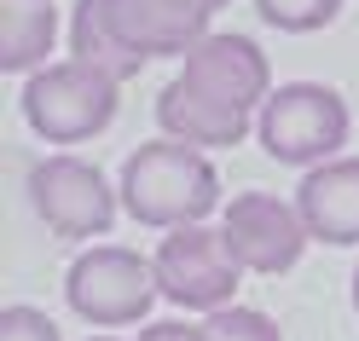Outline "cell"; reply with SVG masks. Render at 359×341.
<instances>
[{
	"label": "cell",
	"mask_w": 359,
	"mask_h": 341,
	"mask_svg": "<svg viewBox=\"0 0 359 341\" xmlns=\"http://www.w3.org/2000/svg\"><path fill=\"white\" fill-rule=\"evenodd\" d=\"M296 209L313 243L353 249L359 243V156H330V162L307 168L296 186Z\"/></svg>",
	"instance_id": "30bf717a"
},
{
	"label": "cell",
	"mask_w": 359,
	"mask_h": 341,
	"mask_svg": "<svg viewBox=\"0 0 359 341\" xmlns=\"http://www.w3.org/2000/svg\"><path fill=\"white\" fill-rule=\"evenodd\" d=\"M53 41H58V6L53 0H0V70L6 76L47 70Z\"/></svg>",
	"instance_id": "7c38bea8"
},
{
	"label": "cell",
	"mask_w": 359,
	"mask_h": 341,
	"mask_svg": "<svg viewBox=\"0 0 359 341\" xmlns=\"http://www.w3.org/2000/svg\"><path fill=\"white\" fill-rule=\"evenodd\" d=\"M156 289H163V301L186 307V312H220L232 307L238 295V278L243 266L232 260L226 237H220V225H180V232H168L163 243H156Z\"/></svg>",
	"instance_id": "8992f818"
},
{
	"label": "cell",
	"mask_w": 359,
	"mask_h": 341,
	"mask_svg": "<svg viewBox=\"0 0 359 341\" xmlns=\"http://www.w3.org/2000/svg\"><path fill=\"white\" fill-rule=\"evenodd\" d=\"M203 324H209V335H215V341H284V330L273 324V318H266L261 307H243V301L209 312Z\"/></svg>",
	"instance_id": "9a60e30c"
},
{
	"label": "cell",
	"mask_w": 359,
	"mask_h": 341,
	"mask_svg": "<svg viewBox=\"0 0 359 341\" xmlns=\"http://www.w3.org/2000/svg\"><path fill=\"white\" fill-rule=\"evenodd\" d=\"M116 41L133 58H186L209 35V18L186 0H99Z\"/></svg>",
	"instance_id": "9c48e42d"
},
{
	"label": "cell",
	"mask_w": 359,
	"mask_h": 341,
	"mask_svg": "<svg viewBox=\"0 0 359 341\" xmlns=\"http://www.w3.org/2000/svg\"><path fill=\"white\" fill-rule=\"evenodd\" d=\"M156 127H163V139H180L191 151H226V145H243L255 133L250 116H226V110L191 99L180 81H168L156 93Z\"/></svg>",
	"instance_id": "8fae6325"
},
{
	"label": "cell",
	"mask_w": 359,
	"mask_h": 341,
	"mask_svg": "<svg viewBox=\"0 0 359 341\" xmlns=\"http://www.w3.org/2000/svg\"><path fill=\"white\" fill-rule=\"evenodd\" d=\"M255 12L284 35H313L342 18V0H255Z\"/></svg>",
	"instance_id": "5bb4252c"
},
{
	"label": "cell",
	"mask_w": 359,
	"mask_h": 341,
	"mask_svg": "<svg viewBox=\"0 0 359 341\" xmlns=\"http://www.w3.org/2000/svg\"><path fill=\"white\" fill-rule=\"evenodd\" d=\"M29 202H35V214L53 237L87 243V237H104L116 225L122 191L104 179L99 162H87L76 151H53L29 168Z\"/></svg>",
	"instance_id": "5b68a950"
},
{
	"label": "cell",
	"mask_w": 359,
	"mask_h": 341,
	"mask_svg": "<svg viewBox=\"0 0 359 341\" xmlns=\"http://www.w3.org/2000/svg\"><path fill=\"white\" fill-rule=\"evenodd\" d=\"M348 104L336 87L325 81H284L273 87V99L255 116V139L261 151L284 168H319L330 156H342L348 145Z\"/></svg>",
	"instance_id": "3957f363"
},
{
	"label": "cell",
	"mask_w": 359,
	"mask_h": 341,
	"mask_svg": "<svg viewBox=\"0 0 359 341\" xmlns=\"http://www.w3.org/2000/svg\"><path fill=\"white\" fill-rule=\"evenodd\" d=\"M174 81L186 87L191 99L226 110V116H250V122L261 116V104L273 99V64H266V53L250 35H215L209 29L186 58H180Z\"/></svg>",
	"instance_id": "52a82bcc"
},
{
	"label": "cell",
	"mask_w": 359,
	"mask_h": 341,
	"mask_svg": "<svg viewBox=\"0 0 359 341\" xmlns=\"http://www.w3.org/2000/svg\"><path fill=\"white\" fill-rule=\"evenodd\" d=\"M353 312H359V266H353Z\"/></svg>",
	"instance_id": "d6986e66"
},
{
	"label": "cell",
	"mask_w": 359,
	"mask_h": 341,
	"mask_svg": "<svg viewBox=\"0 0 359 341\" xmlns=\"http://www.w3.org/2000/svg\"><path fill=\"white\" fill-rule=\"evenodd\" d=\"M116 93L122 81L81 58H53L47 70L24 76V122L47 145H87L116 122Z\"/></svg>",
	"instance_id": "7a4b0ae2"
},
{
	"label": "cell",
	"mask_w": 359,
	"mask_h": 341,
	"mask_svg": "<svg viewBox=\"0 0 359 341\" xmlns=\"http://www.w3.org/2000/svg\"><path fill=\"white\" fill-rule=\"evenodd\" d=\"M133 341H215L209 324H180V318H163V324H145Z\"/></svg>",
	"instance_id": "e0dca14e"
},
{
	"label": "cell",
	"mask_w": 359,
	"mask_h": 341,
	"mask_svg": "<svg viewBox=\"0 0 359 341\" xmlns=\"http://www.w3.org/2000/svg\"><path fill=\"white\" fill-rule=\"evenodd\" d=\"M186 6H197V12H203V18H215L220 6H232V0H186Z\"/></svg>",
	"instance_id": "ac0fdd59"
},
{
	"label": "cell",
	"mask_w": 359,
	"mask_h": 341,
	"mask_svg": "<svg viewBox=\"0 0 359 341\" xmlns=\"http://www.w3.org/2000/svg\"><path fill=\"white\" fill-rule=\"evenodd\" d=\"M0 341H64V335L41 307L12 301V307H0Z\"/></svg>",
	"instance_id": "2e32d148"
},
{
	"label": "cell",
	"mask_w": 359,
	"mask_h": 341,
	"mask_svg": "<svg viewBox=\"0 0 359 341\" xmlns=\"http://www.w3.org/2000/svg\"><path fill=\"white\" fill-rule=\"evenodd\" d=\"M87 341H122V335H87Z\"/></svg>",
	"instance_id": "ffe728a7"
},
{
	"label": "cell",
	"mask_w": 359,
	"mask_h": 341,
	"mask_svg": "<svg viewBox=\"0 0 359 341\" xmlns=\"http://www.w3.org/2000/svg\"><path fill=\"white\" fill-rule=\"evenodd\" d=\"M122 209L151 225V232H180V225H203L220 214V174L203 151L180 145V139H151L140 151H128L122 162Z\"/></svg>",
	"instance_id": "6da1fadb"
},
{
	"label": "cell",
	"mask_w": 359,
	"mask_h": 341,
	"mask_svg": "<svg viewBox=\"0 0 359 341\" xmlns=\"http://www.w3.org/2000/svg\"><path fill=\"white\" fill-rule=\"evenodd\" d=\"M220 237H226L232 260L243 272H261V278H278L307 255V220L296 202H284L273 191H238L226 209H220Z\"/></svg>",
	"instance_id": "ba28073f"
},
{
	"label": "cell",
	"mask_w": 359,
	"mask_h": 341,
	"mask_svg": "<svg viewBox=\"0 0 359 341\" xmlns=\"http://www.w3.org/2000/svg\"><path fill=\"white\" fill-rule=\"evenodd\" d=\"M64 301L81 324L93 330H122V324H140V318L163 301L156 289V266L140 255V249H122V243H93L81 249L64 272Z\"/></svg>",
	"instance_id": "277c9868"
},
{
	"label": "cell",
	"mask_w": 359,
	"mask_h": 341,
	"mask_svg": "<svg viewBox=\"0 0 359 341\" xmlns=\"http://www.w3.org/2000/svg\"><path fill=\"white\" fill-rule=\"evenodd\" d=\"M70 58L104 70L110 81H133L145 70V58H133L116 41V29H110V18H104L99 0H76V12H70Z\"/></svg>",
	"instance_id": "4fadbf2b"
}]
</instances>
